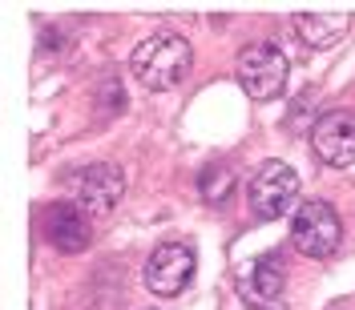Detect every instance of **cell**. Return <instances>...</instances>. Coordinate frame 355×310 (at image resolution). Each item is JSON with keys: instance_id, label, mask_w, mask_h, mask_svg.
Returning a JSON list of instances; mask_svg holds the SVG:
<instances>
[{"instance_id": "277c9868", "label": "cell", "mask_w": 355, "mask_h": 310, "mask_svg": "<svg viewBox=\"0 0 355 310\" xmlns=\"http://www.w3.org/2000/svg\"><path fill=\"white\" fill-rule=\"evenodd\" d=\"M121 194H125V174L110 161L85 165V170H77L69 177V198L85 218H110L117 210V201H121Z\"/></svg>"}, {"instance_id": "6da1fadb", "label": "cell", "mask_w": 355, "mask_h": 310, "mask_svg": "<svg viewBox=\"0 0 355 310\" xmlns=\"http://www.w3.org/2000/svg\"><path fill=\"white\" fill-rule=\"evenodd\" d=\"M190 65H194L190 41H186L182 33H170V28H162V33H154V37H146V41L133 48V57H130L133 77L150 89V93L178 89L182 81H186Z\"/></svg>"}, {"instance_id": "9c48e42d", "label": "cell", "mask_w": 355, "mask_h": 310, "mask_svg": "<svg viewBox=\"0 0 355 310\" xmlns=\"http://www.w3.org/2000/svg\"><path fill=\"white\" fill-rule=\"evenodd\" d=\"M239 294H243V302L250 310H287V298H283L287 294V278L270 258L254 262L239 278Z\"/></svg>"}, {"instance_id": "3957f363", "label": "cell", "mask_w": 355, "mask_h": 310, "mask_svg": "<svg viewBox=\"0 0 355 310\" xmlns=\"http://www.w3.org/2000/svg\"><path fill=\"white\" fill-rule=\"evenodd\" d=\"M295 201H299V174L291 170L287 161H263V165L250 174L246 206H250V214L259 221L283 218Z\"/></svg>"}, {"instance_id": "8fae6325", "label": "cell", "mask_w": 355, "mask_h": 310, "mask_svg": "<svg viewBox=\"0 0 355 310\" xmlns=\"http://www.w3.org/2000/svg\"><path fill=\"white\" fill-rule=\"evenodd\" d=\"M198 190H202V198L210 201V206L226 201L230 190H234V170H226V165H206L202 177H198Z\"/></svg>"}, {"instance_id": "5b68a950", "label": "cell", "mask_w": 355, "mask_h": 310, "mask_svg": "<svg viewBox=\"0 0 355 310\" xmlns=\"http://www.w3.org/2000/svg\"><path fill=\"white\" fill-rule=\"evenodd\" d=\"M339 218H335V210L327 201H303L299 210H295V221H291V242L295 250L303 254V258H315V262H323V258H331L335 250H339Z\"/></svg>"}, {"instance_id": "7a4b0ae2", "label": "cell", "mask_w": 355, "mask_h": 310, "mask_svg": "<svg viewBox=\"0 0 355 310\" xmlns=\"http://www.w3.org/2000/svg\"><path fill=\"white\" fill-rule=\"evenodd\" d=\"M287 53L275 44H246L239 53V65H234V77H239V85L250 101H275L287 89Z\"/></svg>"}, {"instance_id": "52a82bcc", "label": "cell", "mask_w": 355, "mask_h": 310, "mask_svg": "<svg viewBox=\"0 0 355 310\" xmlns=\"http://www.w3.org/2000/svg\"><path fill=\"white\" fill-rule=\"evenodd\" d=\"M311 149L331 170L352 165L355 161V113H347V109L323 113L315 121V129H311Z\"/></svg>"}, {"instance_id": "8992f818", "label": "cell", "mask_w": 355, "mask_h": 310, "mask_svg": "<svg viewBox=\"0 0 355 310\" xmlns=\"http://www.w3.org/2000/svg\"><path fill=\"white\" fill-rule=\"evenodd\" d=\"M194 278V250L182 242H162L146 262V286L154 290L157 298H174L190 286Z\"/></svg>"}, {"instance_id": "ba28073f", "label": "cell", "mask_w": 355, "mask_h": 310, "mask_svg": "<svg viewBox=\"0 0 355 310\" xmlns=\"http://www.w3.org/2000/svg\"><path fill=\"white\" fill-rule=\"evenodd\" d=\"M41 234L49 238L53 250H61V254H81L89 246V238H93V226H89V218L73 206V201H53L41 214Z\"/></svg>"}, {"instance_id": "30bf717a", "label": "cell", "mask_w": 355, "mask_h": 310, "mask_svg": "<svg viewBox=\"0 0 355 310\" xmlns=\"http://www.w3.org/2000/svg\"><path fill=\"white\" fill-rule=\"evenodd\" d=\"M291 24H295L299 41H307L311 48H327L352 28V17L347 12H299Z\"/></svg>"}]
</instances>
